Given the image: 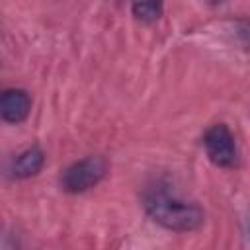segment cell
I'll return each mask as SVG.
<instances>
[{"label": "cell", "instance_id": "6da1fadb", "mask_svg": "<svg viewBox=\"0 0 250 250\" xmlns=\"http://www.w3.org/2000/svg\"><path fill=\"white\" fill-rule=\"evenodd\" d=\"M145 207L152 221H156L158 225H162L170 230H178V232L195 230L205 221V213L197 203L184 201L166 191L146 193Z\"/></svg>", "mask_w": 250, "mask_h": 250}, {"label": "cell", "instance_id": "7a4b0ae2", "mask_svg": "<svg viewBox=\"0 0 250 250\" xmlns=\"http://www.w3.org/2000/svg\"><path fill=\"white\" fill-rule=\"evenodd\" d=\"M107 172V162L102 156H88L70 164L61 178L62 189L68 193H82L94 188Z\"/></svg>", "mask_w": 250, "mask_h": 250}, {"label": "cell", "instance_id": "3957f363", "mask_svg": "<svg viewBox=\"0 0 250 250\" xmlns=\"http://www.w3.org/2000/svg\"><path fill=\"white\" fill-rule=\"evenodd\" d=\"M203 145H205L207 156L217 166L230 168L238 162V150H236L234 137L225 123H217L209 127L203 135Z\"/></svg>", "mask_w": 250, "mask_h": 250}, {"label": "cell", "instance_id": "277c9868", "mask_svg": "<svg viewBox=\"0 0 250 250\" xmlns=\"http://www.w3.org/2000/svg\"><path fill=\"white\" fill-rule=\"evenodd\" d=\"M31 109V98L25 90L10 88L0 92V117L8 123H21Z\"/></svg>", "mask_w": 250, "mask_h": 250}, {"label": "cell", "instance_id": "5b68a950", "mask_svg": "<svg viewBox=\"0 0 250 250\" xmlns=\"http://www.w3.org/2000/svg\"><path fill=\"white\" fill-rule=\"evenodd\" d=\"M43 164H45V152L39 146H31L14 160L12 170L18 178H31L43 168Z\"/></svg>", "mask_w": 250, "mask_h": 250}, {"label": "cell", "instance_id": "8992f818", "mask_svg": "<svg viewBox=\"0 0 250 250\" xmlns=\"http://www.w3.org/2000/svg\"><path fill=\"white\" fill-rule=\"evenodd\" d=\"M133 14L141 21H156L162 14V4L158 2H137L133 4Z\"/></svg>", "mask_w": 250, "mask_h": 250}]
</instances>
